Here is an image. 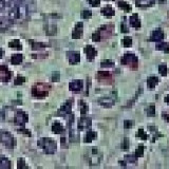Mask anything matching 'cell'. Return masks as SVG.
Masks as SVG:
<instances>
[{
  "label": "cell",
  "mask_w": 169,
  "mask_h": 169,
  "mask_svg": "<svg viewBox=\"0 0 169 169\" xmlns=\"http://www.w3.org/2000/svg\"><path fill=\"white\" fill-rule=\"evenodd\" d=\"M116 101V92H112V95L110 96H105V97H102V98L98 99V103L102 105V106L106 107V108H110L112 107Z\"/></svg>",
  "instance_id": "10"
},
{
  "label": "cell",
  "mask_w": 169,
  "mask_h": 169,
  "mask_svg": "<svg viewBox=\"0 0 169 169\" xmlns=\"http://www.w3.org/2000/svg\"><path fill=\"white\" fill-rule=\"evenodd\" d=\"M137 136L143 141H146L148 139V135L146 134V132L143 129H139V131H137Z\"/></svg>",
  "instance_id": "37"
},
{
  "label": "cell",
  "mask_w": 169,
  "mask_h": 169,
  "mask_svg": "<svg viewBox=\"0 0 169 169\" xmlns=\"http://www.w3.org/2000/svg\"><path fill=\"white\" fill-rule=\"evenodd\" d=\"M113 25L112 24H106V25H103L98 30L96 31L98 33L99 37H101V40L102 39H107V38L111 37V35L113 34Z\"/></svg>",
  "instance_id": "7"
},
{
  "label": "cell",
  "mask_w": 169,
  "mask_h": 169,
  "mask_svg": "<svg viewBox=\"0 0 169 169\" xmlns=\"http://www.w3.org/2000/svg\"><path fill=\"white\" fill-rule=\"evenodd\" d=\"M51 90V84H36L32 87V95L37 98H43L49 94Z\"/></svg>",
  "instance_id": "3"
},
{
  "label": "cell",
  "mask_w": 169,
  "mask_h": 169,
  "mask_svg": "<svg viewBox=\"0 0 169 169\" xmlns=\"http://www.w3.org/2000/svg\"><path fill=\"white\" fill-rule=\"evenodd\" d=\"M67 56H68L69 63H70L71 65L78 63L79 60H80V55H79L78 52H75V51H69Z\"/></svg>",
  "instance_id": "14"
},
{
  "label": "cell",
  "mask_w": 169,
  "mask_h": 169,
  "mask_svg": "<svg viewBox=\"0 0 169 169\" xmlns=\"http://www.w3.org/2000/svg\"><path fill=\"white\" fill-rule=\"evenodd\" d=\"M92 40L95 41V42L101 41V37H99V35H98V33H97V32H95L93 35H92Z\"/></svg>",
  "instance_id": "45"
},
{
  "label": "cell",
  "mask_w": 169,
  "mask_h": 169,
  "mask_svg": "<svg viewBox=\"0 0 169 169\" xmlns=\"http://www.w3.org/2000/svg\"><path fill=\"white\" fill-rule=\"evenodd\" d=\"M17 167L19 169H24V168H29V166L25 164V162L22 158H19L18 160V163H17Z\"/></svg>",
  "instance_id": "40"
},
{
  "label": "cell",
  "mask_w": 169,
  "mask_h": 169,
  "mask_svg": "<svg viewBox=\"0 0 169 169\" xmlns=\"http://www.w3.org/2000/svg\"><path fill=\"white\" fill-rule=\"evenodd\" d=\"M46 31H47L48 35H54L56 33V25L52 24L51 27H49V24L46 27Z\"/></svg>",
  "instance_id": "35"
},
{
  "label": "cell",
  "mask_w": 169,
  "mask_h": 169,
  "mask_svg": "<svg viewBox=\"0 0 169 169\" xmlns=\"http://www.w3.org/2000/svg\"><path fill=\"white\" fill-rule=\"evenodd\" d=\"M25 80H27V79H25L24 77H22V76H17V77L15 78L14 84H16V86H20V84H24Z\"/></svg>",
  "instance_id": "39"
},
{
  "label": "cell",
  "mask_w": 169,
  "mask_h": 169,
  "mask_svg": "<svg viewBox=\"0 0 169 169\" xmlns=\"http://www.w3.org/2000/svg\"><path fill=\"white\" fill-rule=\"evenodd\" d=\"M158 83V78L157 76H150V77H148V79H147V86L149 89L155 88Z\"/></svg>",
  "instance_id": "22"
},
{
  "label": "cell",
  "mask_w": 169,
  "mask_h": 169,
  "mask_svg": "<svg viewBox=\"0 0 169 169\" xmlns=\"http://www.w3.org/2000/svg\"><path fill=\"white\" fill-rule=\"evenodd\" d=\"M102 14L104 15L105 17H111V16H114V14H115V12H114V10L112 9L111 6H105L104 9H102Z\"/></svg>",
  "instance_id": "24"
},
{
  "label": "cell",
  "mask_w": 169,
  "mask_h": 169,
  "mask_svg": "<svg viewBox=\"0 0 169 169\" xmlns=\"http://www.w3.org/2000/svg\"><path fill=\"white\" fill-rule=\"evenodd\" d=\"M79 106H80V113L81 115H84L88 112V105L84 103V101H79Z\"/></svg>",
  "instance_id": "31"
},
{
  "label": "cell",
  "mask_w": 169,
  "mask_h": 169,
  "mask_svg": "<svg viewBox=\"0 0 169 169\" xmlns=\"http://www.w3.org/2000/svg\"><path fill=\"white\" fill-rule=\"evenodd\" d=\"M122 63L124 66H128L131 70H136L137 69V65H139V60H137V57L134 54H125L122 58Z\"/></svg>",
  "instance_id": "4"
},
{
  "label": "cell",
  "mask_w": 169,
  "mask_h": 169,
  "mask_svg": "<svg viewBox=\"0 0 169 169\" xmlns=\"http://www.w3.org/2000/svg\"><path fill=\"white\" fill-rule=\"evenodd\" d=\"M92 125V119L90 117H81L78 121V129L79 130H84V129H88L90 128Z\"/></svg>",
  "instance_id": "15"
},
{
  "label": "cell",
  "mask_w": 169,
  "mask_h": 169,
  "mask_svg": "<svg viewBox=\"0 0 169 169\" xmlns=\"http://www.w3.org/2000/svg\"><path fill=\"white\" fill-rule=\"evenodd\" d=\"M158 72L161 73V75L162 76H167V66H166L165 63L161 65L160 67H158Z\"/></svg>",
  "instance_id": "36"
},
{
  "label": "cell",
  "mask_w": 169,
  "mask_h": 169,
  "mask_svg": "<svg viewBox=\"0 0 169 169\" xmlns=\"http://www.w3.org/2000/svg\"><path fill=\"white\" fill-rule=\"evenodd\" d=\"M117 6L121 7L122 10H124V11H126V12L131 11V6L128 4L126 1H124V0H119V2H117Z\"/></svg>",
  "instance_id": "27"
},
{
  "label": "cell",
  "mask_w": 169,
  "mask_h": 169,
  "mask_svg": "<svg viewBox=\"0 0 169 169\" xmlns=\"http://www.w3.org/2000/svg\"><path fill=\"white\" fill-rule=\"evenodd\" d=\"M158 2H160V3H165L166 0H158Z\"/></svg>",
  "instance_id": "53"
},
{
  "label": "cell",
  "mask_w": 169,
  "mask_h": 169,
  "mask_svg": "<svg viewBox=\"0 0 169 169\" xmlns=\"http://www.w3.org/2000/svg\"><path fill=\"white\" fill-rule=\"evenodd\" d=\"M88 2H89V4L93 7L99 6V4H101V0H88Z\"/></svg>",
  "instance_id": "43"
},
{
  "label": "cell",
  "mask_w": 169,
  "mask_h": 169,
  "mask_svg": "<svg viewBox=\"0 0 169 169\" xmlns=\"http://www.w3.org/2000/svg\"><path fill=\"white\" fill-rule=\"evenodd\" d=\"M101 66L103 67V68H112V67H114V63L110 60H106L104 61V63H102Z\"/></svg>",
  "instance_id": "41"
},
{
  "label": "cell",
  "mask_w": 169,
  "mask_h": 169,
  "mask_svg": "<svg viewBox=\"0 0 169 169\" xmlns=\"http://www.w3.org/2000/svg\"><path fill=\"white\" fill-rule=\"evenodd\" d=\"M9 47H10V48H14V49H18V50H21V49H22L21 43H20L19 40H17V39L10 41V42H9Z\"/></svg>",
  "instance_id": "29"
},
{
  "label": "cell",
  "mask_w": 169,
  "mask_h": 169,
  "mask_svg": "<svg viewBox=\"0 0 169 169\" xmlns=\"http://www.w3.org/2000/svg\"><path fill=\"white\" fill-rule=\"evenodd\" d=\"M157 49L158 50L164 51L165 53L169 52V49H168V43L167 42H158L157 45Z\"/></svg>",
  "instance_id": "30"
},
{
  "label": "cell",
  "mask_w": 169,
  "mask_h": 169,
  "mask_svg": "<svg viewBox=\"0 0 169 169\" xmlns=\"http://www.w3.org/2000/svg\"><path fill=\"white\" fill-rule=\"evenodd\" d=\"M22 59H24V56L21 54H13L11 57V63L13 65H19L22 63Z\"/></svg>",
  "instance_id": "26"
},
{
  "label": "cell",
  "mask_w": 169,
  "mask_h": 169,
  "mask_svg": "<svg viewBox=\"0 0 169 169\" xmlns=\"http://www.w3.org/2000/svg\"><path fill=\"white\" fill-rule=\"evenodd\" d=\"M164 39V33L162 30L158 29L155 31H153L152 33H151V36H150V40H152V41H162Z\"/></svg>",
  "instance_id": "18"
},
{
  "label": "cell",
  "mask_w": 169,
  "mask_h": 169,
  "mask_svg": "<svg viewBox=\"0 0 169 169\" xmlns=\"http://www.w3.org/2000/svg\"><path fill=\"white\" fill-rule=\"evenodd\" d=\"M37 144L46 153H47V154H54L56 152V149H57V144H56V142L52 139H49V137L39 139Z\"/></svg>",
  "instance_id": "2"
},
{
  "label": "cell",
  "mask_w": 169,
  "mask_h": 169,
  "mask_svg": "<svg viewBox=\"0 0 169 169\" xmlns=\"http://www.w3.org/2000/svg\"><path fill=\"white\" fill-rule=\"evenodd\" d=\"M30 45L32 49H34L35 51H38L42 48H46L48 47L47 43H42V42H37V41H33V40H30Z\"/></svg>",
  "instance_id": "25"
},
{
  "label": "cell",
  "mask_w": 169,
  "mask_h": 169,
  "mask_svg": "<svg viewBox=\"0 0 169 169\" xmlns=\"http://www.w3.org/2000/svg\"><path fill=\"white\" fill-rule=\"evenodd\" d=\"M144 150H145V147L143 145H141L139 146V148H137L136 150H135V152H134V155L136 158H142L143 155H144Z\"/></svg>",
  "instance_id": "33"
},
{
  "label": "cell",
  "mask_w": 169,
  "mask_h": 169,
  "mask_svg": "<svg viewBox=\"0 0 169 169\" xmlns=\"http://www.w3.org/2000/svg\"><path fill=\"white\" fill-rule=\"evenodd\" d=\"M19 132H22V133H27V134H28V136H31V133H30V131H28V130H25V129H21V130H19Z\"/></svg>",
  "instance_id": "49"
},
{
  "label": "cell",
  "mask_w": 169,
  "mask_h": 169,
  "mask_svg": "<svg viewBox=\"0 0 169 169\" xmlns=\"http://www.w3.org/2000/svg\"><path fill=\"white\" fill-rule=\"evenodd\" d=\"M130 25L133 28H136V29H139L141 28V21H140V18H139V15L137 14H133L131 17H130Z\"/></svg>",
  "instance_id": "19"
},
{
  "label": "cell",
  "mask_w": 169,
  "mask_h": 169,
  "mask_svg": "<svg viewBox=\"0 0 169 169\" xmlns=\"http://www.w3.org/2000/svg\"><path fill=\"white\" fill-rule=\"evenodd\" d=\"M0 143L3 144L6 148L12 149L15 147V140L13 135L7 131H0Z\"/></svg>",
  "instance_id": "5"
},
{
  "label": "cell",
  "mask_w": 169,
  "mask_h": 169,
  "mask_svg": "<svg viewBox=\"0 0 169 169\" xmlns=\"http://www.w3.org/2000/svg\"><path fill=\"white\" fill-rule=\"evenodd\" d=\"M81 17H83V18H86V19H89L90 17H92V12L88 11V10H84V11L81 12Z\"/></svg>",
  "instance_id": "42"
},
{
  "label": "cell",
  "mask_w": 169,
  "mask_h": 169,
  "mask_svg": "<svg viewBox=\"0 0 169 169\" xmlns=\"http://www.w3.org/2000/svg\"><path fill=\"white\" fill-rule=\"evenodd\" d=\"M165 103H166V104H168V95L165 97Z\"/></svg>",
  "instance_id": "54"
},
{
  "label": "cell",
  "mask_w": 169,
  "mask_h": 169,
  "mask_svg": "<svg viewBox=\"0 0 169 169\" xmlns=\"http://www.w3.org/2000/svg\"><path fill=\"white\" fill-rule=\"evenodd\" d=\"M124 126H125V128H131L132 127V122L131 121H125L124 122Z\"/></svg>",
  "instance_id": "47"
},
{
  "label": "cell",
  "mask_w": 169,
  "mask_h": 169,
  "mask_svg": "<svg viewBox=\"0 0 169 169\" xmlns=\"http://www.w3.org/2000/svg\"><path fill=\"white\" fill-rule=\"evenodd\" d=\"M52 131L56 133V134H61V133L65 132V128H63V125L58 122H55L52 126Z\"/></svg>",
  "instance_id": "21"
},
{
  "label": "cell",
  "mask_w": 169,
  "mask_h": 169,
  "mask_svg": "<svg viewBox=\"0 0 169 169\" xmlns=\"http://www.w3.org/2000/svg\"><path fill=\"white\" fill-rule=\"evenodd\" d=\"M83 32H84V24L83 22H78L76 24L75 29H74L73 33H72V38L73 39H79L81 36H83Z\"/></svg>",
  "instance_id": "16"
},
{
  "label": "cell",
  "mask_w": 169,
  "mask_h": 169,
  "mask_svg": "<svg viewBox=\"0 0 169 169\" xmlns=\"http://www.w3.org/2000/svg\"><path fill=\"white\" fill-rule=\"evenodd\" d=\"M88 160H89V164H90L91 166L98 165V164L101 163V161L103 160V153L97 149L96 147L92 148L90 153H89Z\"/></svg>",
  "instance_id": "6"
},
{
  "label": "cell",
  "mask_w": 169,
  "mask_h": 169,
  "mask_svg": "<svg viewBox=\"0 0 169 169\" xmlns=\"http://www.w3.org/2000/svg\"><path fill=\"white\" fill-rule=\"evenodd\" d=\"M125 162L126 163H131V164H136L137 163V158L133 155H126L125 157Z\"/></svg>",
  "instance_id": "32"
},
{
  "label": "cell",
  "mask_w": 169,
  "mask_h": 169,
  "mask_svg": "<svg viewBox=\"0 0 169 169\" xmlns=\"http://www.w3.org/2000/svg\"><path fill=\"white\" fill-rule=\"evenodd\" d=\"M163 116H164V119H165V121H166V122H168V121H169V119H168V115L166 114V113H163Z\"/></svg>",
  "instance_id": "51"
},
{
  "label": "cell",
  "mask_w": 169,
  "mask_h": 169,
  "mask_svg": "<svg viewBox=\"0 0 169 169\" xmlns=\"http://www.w3.org/2000/svg\"><path fill=\"white\" fill-rule=\"evenodd\" d=\"M71 110H72V101H68L60 107L57 114L59 116H68L69 114H71Z\"/></svg>",
  "instance_id": "11"
},
{
  "label": "cell",
  "mask_w": 169,
  "mask_h": 169,
  "mask_svg": "<svg viewBox=\"0 0 169 169\" xmlns=\"http://www.w3.org/2000/svg\"><path fill=\"white\" fill-rule=\"evenodd\" d=\"M128 31H129V30H128V28L126 27V24H122V32H124V33H127Z\"/></svg>",
  "instance_id": "48"
},
{
  "label": "cell",
  "mask_w": 169,
  "mask_h": 169,
  "mask_svg": "<svg viewBox=\"0 0 169 169\" xmlns=\"http://www.w3.org/2000/svg\"><path fill=\"white\" fill-rule=\"evenodd\" d=\"M52 80L53 81H58V80H59V73H58V72H53Z\"/></svg>",
  "instance_id": "46"
},
{
  "label": "cell",
  "mask_w": 169,
  "mask_h": 169,
  "mask_svg": "<svg viewBox=\"0 0 169 169\" xmlns=\"http://www.w3.org/2000/svg\"><path fill=\"white\" fill-rule=\"evenodd\" d=\"M147 115H148V116H154V115H155V107H154V105H151L149 108L147 109Z\"/></svg>",
  "instance_id": "38"
},
{
  "label": "cell",
  "mask_w": 169,
  "mask_h": 169,
  "mask_svg": "<svg viewBox=\"0 0 169 169\" xmlns=\"http://www.w3.org/2000/svg\"><path fill=\"white\" fill-rule=\"evenodd\" d=\"M83 88H84V81L79 80V79H75V80L71 81V83L69 84V89H70L71 91L79 92L81 91Z\"/></svg>",
  "instance_id": "13"
},
{
  "label": "cell",
  "mask_w": 169,
  "mask_h": 169,
  "mask_svg": "<svg viewBox=\"0 0 169 169\" xmlns=\"http://www.w3.org/2000/svg\"><path fill=\"white\" fill-rule=\"evenodd\" d=\"M84 53H86V55H87V59H88L89 61H92L94 59V57L96 56V50L90 45L86 46V48H84Z\"/></svg>",
  "instance_id": "17"
},
{
  "label": "cell",
  "mask_w": 169,
  "mask_h": 169,
  "mask_svg": "<svg viewBox=\"0 0 169 169\" xmlns=\"http://www.w3.org/2000/svg\"><path fill=\"white\" fill-rule=\"evenodd\" d=\"M107 1H109V0H107Z\"/></svg>",
  "instance_id": "55"
},
{
  "label": "cell",
  "mask_w": 169,
  "mask_h": 169,
  "mask_svg": "<svg viewBox=\"0 0 169 169\" xmlns=\"http://www.w3.org/2000/svg\"><path fill=\"white\" fill-rule=\"evenodd\" d=\"M96 135H97V133L95 131H88L87 132V134L84 135V143H91V142H93V140H95L96 139Z\"/></svg>",
  "instance_id": "23"
},
{
  "label": "cell",
  "mask_w": 169,
  "mask_h": 169,
  "mask_svg": "<svg viewBox=\"0 0 169 169\" xmlns=\"http://www.w3.org/2000/svg\"><path fill=\"white\" fill-rule=\"evenodd\" d=\"M122 148H123V150H127L128 148H129V140L124 139V143H123V145H122Z\"/></svg>",
  "instance_id": "44"
},
{
  "label": "cell",
  "mask_w": 169,
  "mask_h": 169,
  "mask_svg": "<svg viewBox=\"0 0 169 169\" xmlns=\"http://www.w3.org/2000/svg\"><path fill=\"white\" fill-rule=\"evenodd\" d=\"M28 119H29V115H28L25 112L21 111V110H17L15 112L14 115V123L17 126H24L25 123H28Z\"/></svg>",
  "instance_id": "8"
},
{
  "label": "cell",
  "mask_w": 169,
  "mask_h": 169,
  "mask_svg": "<svg viewBox=\"0 0 169 169\" xmlns=\"http://www.w3.org/2000/svg\"><path fill=\"white\" fill-rule=\"evenodd\" d=\"M61 146H63V147H67V145H66V139H65V137H61Z\"/></svg>",
  "instance_id": "50"
},
{
  "label": "cell",
  "mask_w": 169,
  "mask_h": 169,
  "mask_svg": "<svg viewBox=\"0 0 169 169\" xmlns=\"http://www.w3.org/2000/svg\"><path fill=\"white\" fill-rule=\"evenodd\" d=\"M123 46H124L125 48H130L132 46V38L129 37V36H126L124 37V39H123Z\"/></svg>",
  "instance_id": "34"
},
{
  "label": "cell",
  "mask_w": 169,
  "mask_h": 169,
  "mask_svg": "<svg viewBox=\"0 0 169 169\" xmlns=\"http://www.w3.org/2000/svg\"><path fill=\"white\" fill-rule=\"evenodd\" d=\"M2 55H3V50H2V49H0V58L2 57Z\"/></svg>",
  "instance_id": "52"
},
{
  "label": "cell",
  "mask_w": 169,
  "mask_h": 169,
  "mask_svg": "<svg viewBox=\"0 0 169 169\" xmlns=\"http://www.w3.org/2000/svg\"><path fill=\"white\" fill-rule=\"evenodd\" d=\"M29 11L27 0H0V31L25 20Z\"/></svg>",
  "instance_id": "1"
},
{
  "label": "cell",
  "mask_w": 169,
  "mask_h": 169,
  "mask_svg": "<svg viewBox=\"0 0 169 169\" xmlns=\"http://www.w3.org/2000/svg\"><path fill=\"white\" fill-rule=\"evenodd\" d=\"M155 0H135V4L140 7H148L154 3Z\"/></svg>",
  "instance_id": "20"
},
{
  "label": "cell",
  "mask_w": 169,
  "mask_h": 169,
  "mask_svg": "<svg viewBox=\"0 0 169 169\" xmlns=\"http://www.w3.org/2000/svg\"><path fill=\"white\" fill-rule=\"evenodd\" d=\"M0 167L1 168H11V161L6 158H0Z\"/></svg>",
  "instance_id": "28"
},
{
  "label": "cell",
  "mask_w": 169,
  "mask_h": 169,
  "mask_svg": "<svg viewBox=\"0 0 169 169\" xmlns=\"http://www.w3.org/2000/svg\"><path fill=\"white\" fill-rule=\"evenodd\" d=\"M12 76V73L9 71V69L6 66H0V80L3 83H7L10 81Z\"/></svg>",
  "instance_id": "12"
},
{
  "label": "cell",
  "mask_w": 169,
  "mask_h": 169,
  "mask_svg": "<svg viewBox=\"0 0 169 169\" xmlns=\"http://www.w3.org/2000/svg\"><path fill=\"white\" fill-rule=\"evenodd\" d=\"M97 79L99 83L104 84H111L113 83V76L108 71H99L97 73Z\"/></svg>",
  "instance_id": "9"
}]
</instances>
